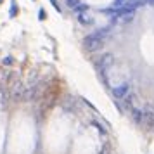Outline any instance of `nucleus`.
<instances>
[{"label":"nucleus","mask_w":154,"mask_h":154,"mask_svg":"<svg viewBox=\"0 0 154 154\" xmlns=\"http://www.w3.org/2000/svg\"><path fill=\"white\" fill-rule=\"evenodd\" d=\"M130 95V83H121L118 87H114L112 88V97L114 99H126Z\"/></svg>","instance_id":"nucleus-2"},{"label":"nucleus","mask_w":154,"mask_h":154,"mask_svg":"<svg viewBox=\"0 0 154 154\" xmlns=\"http://www.w3.org/2000/svg\"><path fill=\"white\" fill-rule=\"evenodd\" d=\"M68 5L69 7H78V0H68Z\"/></svg>","instance_id":"nucleus-10"},{"label":"nucleus","mask_w":154,"mask_h":154,"mask_svg":"<svg viewBox=\"0 0 154 154\" xmlns=\"http://www.w3.org/2000/svg\"><path fill=\"white\" fill-rule=\"evenodd\" d=\"M111 64H112V56L111 54H106V56L99 61V69H100V75H102V76L107 75V71H109V68H111Z\"/></svg>","instance_id":"nucleus-4"},{"label":"nucleus","mask_w":154,"mask_h":154,"mask_svg":"<svg viewBox=\"0 0 154 154\" xmlns=\"http://www.w3.org/2000/svg\"><path fill=\"white\" fill-rule=\"evenodd\" d=\"M130 114H132L133 121H135L137 125H142V123H144V111H142V109L135 107V109H132V111H130Z\"/></svg>","instance_id":"nucleus-7"},{"label":"nucleus","mask_w":154,"mask_h":154,"mask_svg":"<svg viewBox=\"0 0 154 154\" xmlns=\"http://www.w3.org/2000/svg\"><path fill=\"white\" fill-rule=\"evenodd\" d=\"M135 102H137V97H135L133 94H130V95H128L126 99H123V106H125V109H126L128 112L132 111V109H135V107H137V106H135Z\"/></svg>","instance_id":"nucleus-6"},{"label":"nucleus","mask_w":154,"mask_h":154,"mask_svg":"<svg viewBox=\"0 0 154 154\" xmlns=\"http://www.w3.org/2000/svg\"><path fill=\"white\" fill-rule=\"evenodd\" d=\"M147 2H149V5H152L154 7V0H147Z\"/></svg>","instance_id":"nucleus-14"},{"label":"nucleus","mask_w":154,"mask_h":154,"mask_svg":"<svg viewBox=\"0 0 154 154\" xmlns=\"http://www.w3.org/2000/svg\"><path fill=\"white\" fill-rule=\"evenodd\" d=\"M23 95H24V87H23L21 82H14L12 87H11V97L14 100H23Z\"/></svg>","instance_id":"nucleus-3"},{"label":"nucleus","mask_w":154,"mask_h":154,"mask_svg":"<svg viewBox=\"0 0 154 154\" xmlns=\"http://www.w3.org/2000/svg\"><path fill=\"white\" fill-rule=\"evenodd\" d=\"M99 154H112L111 146H109V144H104V147H102V151H100Z\"/></svg>","instance_id":"nucleus-9"},{"label":"nucleus","mask_w":154,"mask_h":154,"mask_svg":"<svg viewBox=\"0 0 154 154\" xmlns=\"http://www.w3.org/2000/svg\"><path fill=\"white\" fill-rule=\"evenodd\" d=\"M38 16H40V19L43 21V19H45V11L42 9V11H40V14H38Z\"/></svg>","instance_id":"nucleus-13"},{"label":"nucleus","mask_w":154,"mask_h":154,"mask_svg":"<svg viewBox=\"0 0 154 154\" xmlns=\"http://www.w3.org/2000/svg\"><path fill=\"white\" fill-rule=\"evenodd\" d=\"M78 21L82 23V24H90V23H92V17H88L85 12H80V14H78Z\"/></svg>","instance_id":"nucleus-8"},{"label":"nucleus","mask_w":154,"mask_h":154,"mask_svg":"<svg viewBox=\"0 0 154 154\" xmlns=\"http://www.w3.org/2000/svg\"><path fill=\"white\" fill-rule=\"evenodd\" d=\"M144 125H147V128L154 133V109L152 107L144 109Z\"/></svg>","instance_id":"nucleus-5"},{"label":"nucleus","mask_w":154,"mask_h":154,"mask_svg":"<svg viewBox=\"0 0 154 154\" xmlns=\"http://www.w3.org/2000/svg\"><path fill=\"white\" fill-rule=\"evenodd\" d=\"M4 64H12V57H5L4 59Z\"/></svg>","instance_id":"nucleus-12"},{"label":"nucleus","mask_w":154,"mask_h":154,"mask_svg":"<svg viewBox=\"0 0 154 154\" xmlns=\"http://www.w3.org/2000/svg\"><path fill=\"white\" fill-rule=\"evenodd\" d=\"M17 12V7H16V2H12V9H11V16H14Z\"/></svg>","instance_id":"nucleus-11"},{"label":"nucleus","mask_w":154,"mask_h":154,"mask_svg":"<svg viewBox=\"0 0 154 154\" xmlns=\"http://www.w3.org/2000/svg\"><path fill=\"white\" fill-rule=\"evenodd\" d=\"M106 33H107V29H100V31H97V33H92V35H88V36L83 40L85 50H88V52L99 50L100 47H102V43H104Z\"/></svg>","instance_id":"nucleus-1"}]
</instances>
